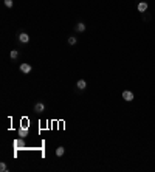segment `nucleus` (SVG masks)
Here are the masks:
<instances>
[{
  "label": "nucleus",
  "mask_w": 155,
  "mask_h": 172,
  "mask_svg": "<svg viewBox=\"0 0 155 172\" xmlns=\"http://www.w3.org/2000/svg\"><path fill=\"white\" fill-rule=\"evenodd\" d=\"M133 93L132 92H129V90H124V92H123V99H124V101H127V102H130V101H133Z\"/></svg>",
  "instance_id": "obj_3"
},
{
  "label": "nucleus",
  "mask_w": 155,
  "mask_h": 172,
  "mask_svg": "<svg viewBox=\"0 0 155 172\" xmlns=\"http://www.w3.org/2000/svg\"><path fill=\"white\" fill-rule=\"evenodd\" d=\"M19 70L22 71L23 75H30V73H31V70H33V67H31L30 64H26V62H22V64L19 65Z\"/></svg>",
  "instance_id": "obj_1"
},
{
  "label": "nucleus",
  "mask_w": 155,
  "mask_h": 172,
  "mask_svg": "<svg viewBox=\"0 0 155 172\" xmlns=\"http://www.w3.org/2000/svg\"><path fill=\"white\" fill-rule=\"evenodd\" d=\"M64 152H65V149H64L62 146H59L56 150H54V153H56V157H62V155H64Z\"/></svg>",
  "instance_id": "obj_8"
},
{
  "label": "nucleus",
  "mask_w": 155,
  "mask_h": 172,
  "mask_svg": "<svg viewBox=\"0 0 155 172\" xmlns=\"http://www.w3.org/2000/svg\"><path fill=\"white\" fill-rule=\"evenodd\" d=\"M136 10H138L140 13H144L146 10H147V3H146V2H140L138 6H136Z\"/></svg>",
  "instance_id": "obj_7"
},
{
  "label": "nucleus",
  "mask_w": 155,
  "mask_h": 172,
  "mask_svg": "<svg viewBox=\"0 0 155 172\" xmlns=\"http://www.w3.org/2000/svg\"><path fill=\"white\" fill-rule=\"evenodd\" d=\"M85 28H87V26H85V23H84V22L76 23V31H78V33H84V31H85Z\"/></svg>",
  "instance_id": "obj_6"
},
{
  "label": "nucleus",
  "mask_w": 155,
  "mask_h": 172,
  "mask_svg": "<svg viewBox=\"0 0 155 172\" xmlns=\"http://www.w3.org/2000/svg\"><path fill=\"white\" fill-rule=\"evenodd\" d=\"M19 42H22V43L30 42V36L26 34V33H20V34H19Z\"/></svg>",
  "instance_id": "obj_4"
},
{
  "label": "nucleus",
  "mask_w": 155,
  "mask_h": 172,
  "mask_svg": "<svg viewBox=\"0 0 155 172\" xmlns=\"http://www.w3.org/2000/svg\"><path fill=\"white\" fill-rule=\"evenodd\" d=\"M67 42H68V45H76V42H78V39L75 37V36H70V37L67 39Z\"/></svg>",
  "instance_id": "obj_10"
},
{
  "label": "nucleus",
  "mask_w": 155,
  "mask_h": 172,
  "mask_svg": "<svg viewBox=\"0 0 155 172\" xmlns=\"http://www.w3.org/2000/svg\"><path fill=\"white\" fill-rule=\"evenodd\" d=\"M33 108H34V112H36V113H42V112H45V108H47V107H45L43 102L39 101V102H36V104H34Z\"/></svg>",
  "instance_id": "obj_2"
},
{
  "label": "nucleus",
  "mask_w": 155,
  "mask_h": 172,
  "mask_svg": "<svg viewBox=\"0 0 155 172\" xmlns=\"http://www.w3.org/2000/svg\"><path fill=\"white\" fill-rule=\"evenodd\" d=\"M10 58L14 61V59H17V58H19V51H17V50H11L10 51Z\"/></svg>",
  "instance_id": "obj_9"
},
{
  "label": "nucleus",
  "mask_w": 155,
  "mask_h": 172,
  "mask_svg": "<svg viewBox=\"0 0 155 172\" xmlns=\"http://www.w3.org/2000/svg\"><path fill=\"white\" fill-rule=\"evenodd\" d=\"M0 170H2V172H8V170H10V169H8V166H6V163H5V161H2V163H0Z\"/></svg>",
  "instance_id": "obj_11"
},
{
  "label": "nucleus",
  "mask_w": 155,
  "mask_h": 172,
  "mask_svg": "<svg viewBox=\"0 0 155 172\" xmlns=\"http://www.w3.org/2000/svg\"><path fill=\"white\" fill-rule=\"evenodd\" d=\"M3 3H5V6H6V8H13V5H14L13 0H3Z\"/></svg>",
  "instance_id": "obj_12"
},
{
  "label": "nucleus",
  "mask_w": 155,
  "mask_h": 172,
  "mask_svg": "<svg viewBox=\"0 0 155 172\" xmlns=\"http://www.w3.org/2000/svg\"><path fill=\"white\" fill-rule=\"evenodd\" d=\"M76 87H78V90H85L87 88V82L84 79H79L78 82H76Z\"/></svg>",
  "instance_id": "obj_5"
}]
</instances>
